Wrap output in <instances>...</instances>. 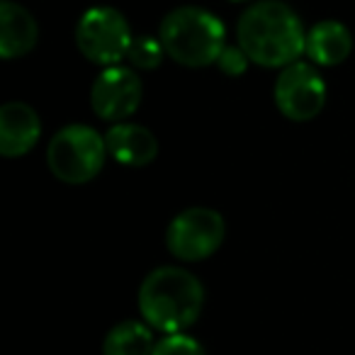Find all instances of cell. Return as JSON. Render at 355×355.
Listing matches in <instances>:
<instances>
[{"instance_id":"1","label":"cell","mask_w":355,"mask_h":355,"mask_svg":"<svg viewBox=\"0 0 355 355\" xmlns=\"http://www.w3.org/2000/svg\"><path fill=\"white\" fill-rule=\"evenodd\" d=\"M239 46L258 66L287 69L306 49V32L290 6L261 0L241 15L236 27Z\"/></svg>"},{"instance_id":"2","label":"cell","mask_w":355,"mask_h":355,"mask_svg":"<svg viewBox=\"0 0 355 355\" xmlns=\"http://www.w3.org/2000/svg\"><path fill=\"white\" fill-rule=\"evenodd\" d=\"M202 304V282L175 266L151 270L139 287V311L144 321L163 334H183L198 321Z\"/></svg>"},{"instance_id":"3","label":"cell","mask_w":355,"mask_h":355,"mask_svg":"<svg viewBox=\"0 0 355 355\" xmlns=\"http://www.w3.org/2000/svg\"><path fill=\"white\" fill-rule=\"evenodd\" d=\"M224 25L217 15L205 8L185 6L168 12L158 30L166 56L175 59L178 64L190 69L217 64L219 54L224 51Z\"/></svg>"},{"instance_id":"4","label":"cell","mask_w":355,"mask_h":355,"mask_svg":"<svg viewBox=\"0 0 355 355\" xmlns=\"http://www.w3.org/2000/svg\"><path fill=\"white\" fill-rule=\"evenodd\" d=\"M107 144L88 124H69L59 129L46 148L49 171L69 185L93 180L105 166Z\"/></svg>"},{"instance_id":"5","label":"cell","mask_w":355,"mask_h":355,"mask_svg":"<svg viewBox=\"0 0 355 355\" xmlns=\"http://www.w3.org/2000/svg\"><path fill=\"white\" fill-rule=\"evenodd\" d=\"M132 30L124 15L114 8L100 6L83 12L76 27V44L80 54L105 69L117 66L132 49Z\"/></svg>"},{"instance_id":"6","label":"cell","mask_w":355,"mask_h":355,"mask_svg":"<svg viewBox=\"0 0 355 355\" xmlns=\"http://www.w3.org/2000/svg\"><path fill=\"white\" fill-rule=\"evenodd\" d=\"M224 219L207 207H190L180 212L166 232V246L180 261H205L224 241Z\"/></svg>"},{"instance_id":"7","label":"cell","mask_w":355,"mask_h":355,"mask_svg":"<svg viewBox=\"0 0 355 355\" xmlns=\"http://www.w3.org/2000/svg\"><path fill=\"white\" fill-rule=\"evenodd\" d=\"M275 105L292 122H309L324 110L326 85L319 71L304 61H295L277 76L272 88Z\"/></svg>"},{"instance_id":"8","label":"cell","mask_w":355,"mask_h":355,"mask_svg":"<svg viewBox=\"0 0 355 355\" xmlns=\"http://www.w3.org/2000/svg\"><path fill=\"white\" fill-rule=\"evenodd\" d=\"M144 85L132 69L124 66H110L95 78L90 90V105L98 117L107 122H122L132 117L141 105Z\"/></svg>"},{"instance_id":"9","label":"cell","mask_w":355,"mask_h":355,"mask_svg":"<svg viewBox=\"0 0 355 355\" xmlns=\"http://www.w3.org/2000/svg\"><path fill=\"white\" fill-rule=\"evenodd\" d=\"M42 134L40 114L27 103H8L0 107V153L20 158L35 148Z\"/></svg>"},{"instance_id":"10","label":"cell","mask_w":355,"mask_h":355,"mask_svg":"<svg viewBox=\"0 0 355 355\" xmlns=\"http://www.w3.org/2000/svg\"><path fill=\"white\" fill-rule=\"evenodd\" d=\"M107 153L122 166L141 168L158 156V141L146 127L132 122H119L105 137Z\"/></svg>"},{"instance_id":"11","label":"cell","mask_w":355,"mask_h":355,"mask_svg":"<svg viewBox=\"0 0 355 355\" xmlns=\"http://www.w3.org/2000/svg\"><path fill=\"white\" fill-rule=\"evenodd\" d=\"M40 40V27L35 17L12 0L0 3V56L17 59L35 49Z\"/></svg>"},{"instance_id":"12","label":"cell","mask_w":355,"mask_h":355,"mask_svg":"<svg viewBox=\"0 0 355 355\" xmlns=\"http://www.w3.org/2000/svg\"><path fill=\"white\" fill-rule=\"evenodd\" d=\"M353 49V37L348 27L336 20L316 22L306 32V54L314 64L319 66H338L350 56Z\"/></svg>"},{"instance_id":"13","label":"cell","mask_w":355,"mask_h":355,"mask_svg":"<svg viewBox=\"0 0 355 355\" xmlns=\"http://www.w3.org/2000/svg\"><path fill=\"white\" fill-rule=\"evenodd\" d=\"M156 348L151 326L141 321H122L105 336L103 355H151Z\"/></svg>"},{"instance_id":"14","label":"cell","mask_w":355,"mask_h":355,"mask_svg":"<svg viewBox=\"0 0 355 355\" xmlns=\"http://www.w3.org/2000/svg\"><path fill=\"white\" fill-rule=\"evenodd\" d=\"M163 56H166V49H163L161 40H158V37L144 35V37H137V40L132 42V49H129L127 59L132 61V66H137V69L151 71L161 64Z\"/></svg>"},{"instance_id":"15","label":"cell","mask_w":355,"mask_h":355,"mask_svg":"<svg viewBox=\"0 0 355 355\" xmlns=\"http://www.w3.org/2000/svg\"><path fill=\"white\" fill-rule=\"evenodd\" d=\"M151 355H207L200 340L188 334H166L156 340V348Z\"/></svg>"},{"instance_id":"16","label":"cell","mask_w":355,"mask_h":355,"mask_svg":"<svg viewBox=\"0 0 355 355\" xmlns=\"http://www.w3.org/2000/svg\"><path fill=\"white\" fill-rule=\"evenodd\" d=\"M248 56L246 51L241 49V46H224V51L219 54L217 59V69L222 71L224 76H232V78H236V76L246 73L248 69Z\"/></svg>"}]
</instances>
